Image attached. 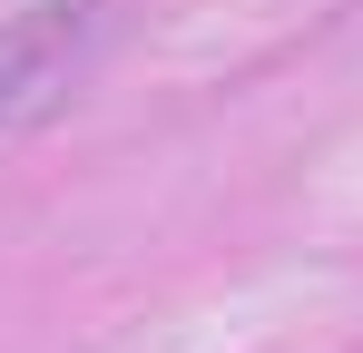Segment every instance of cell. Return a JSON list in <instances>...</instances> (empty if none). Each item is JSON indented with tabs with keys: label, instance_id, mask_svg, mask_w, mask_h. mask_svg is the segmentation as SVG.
Returning <instances> with one entry per match:
<instances>
[{
	"label": "cell",
	"instance_id": "obj_1",
	"mask_svg": "<svg viewBox=\"0 0 363 353\" xmlns=\"http://www.w3.org/2000/svg\"><path fill=\"white\" fill-rule=\"evenodd\" d=\"M99 40V0H30L0 20V128L40 118L79 79V59Z\"/></svg>",
	"mask_w": 363,
	"mask_h": 353
}]
</instances>
